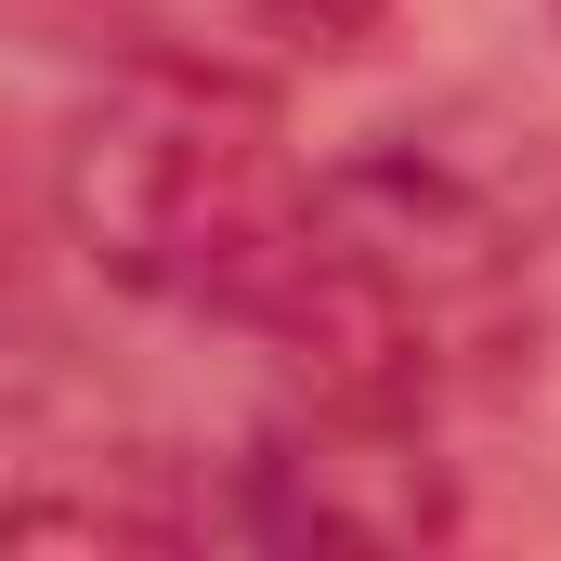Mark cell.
Returning <instances> with one entry per match:
<instances>
[{
	"instance_id": "6da1fadb",
	"label": "cell",
	"mask_w": 561,
	"mask_h": 561,
	"mask_svg": "<svg viewBox=\"0 0 561 561\" xmlns=\"http://www.w3.org/2000/svg\"><path fill=\"white\" fill-rule=\"evenodd\" d=\"M236 340H262L300 392L444 419L536 340V209L444 131H379L366 157L313 170V209Z\"/></svg>"
},
{
	"instance_id": "7a4b0ae2",
	"label": "cell",
	"mask_w": 561,
	"mask_h": 561,
	"mask_svg": "<svg viewBox=\"0 0 561 561\" xmlns=\"http://www.w3.org/2000/svg\"><path fill=\"white\" fill-rule=\"evenodd\" d=\"M300 209H313V170L287 157L275 79H236V66L105 53V92L53 144V222H66V249L105 287L209 313V327L262 313Z\"/></svg>"
},
{
	"instance_id": "3957f363",
	"label": "cell",
	"mask_w": 561,
	"mask_h": 561,
	"mask_svg": "<svg viewBox=\"0 0 561 561\" xmlns=\"http://www.w3.org/2000/svg\"><path fill=\"white\" fill-rule=\"evenodd\" d=\"M222 536H249V549H444L457 536V470L431 457L419 405L287 392L236 457Z\"/></svg>"
},
{
	"instance_id": "277c9868",
	"label": "cell",
	"mask_w": 561,
	"mask_h": 561,
	"mask_svg": "<svg viewBox=\"0 0 561 561\" xmlns=\"http://www.w3.org/2000/svg\"><path fill=\"white\" fill-rule=\"evenodd\" d=\"M392 0H66L92 53H157V66H236V79H300L379 39Z\"/></svg>"
},
{
	"instance_id": "5b68a950",
	"label": "cell",
	"mask_w": 561,
	"mask_h": 561,
	"mask_svg": "<svg viewBox=\"0 0 561 561\" xmlns=\"http://www.w3.org/2000/svg\"><path fill=\"white\" fill-rule=\"evenodd\" d=\"M549 13H561V0H549Z\"/></svg>"
}]
</instances>
